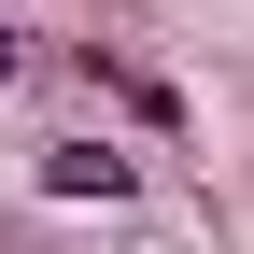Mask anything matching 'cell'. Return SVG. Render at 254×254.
I'll return each instance as SVG.
<instances>
[{
  "label": "cell",
  "mask_w": 254,
  "mask_h": 254,
  "mask_svg": "<svg viewBox=\"0 0 254 254\" xmlns=\"http://www.w3.org/2000/svg\"><path fill=\"white\" fill-rule=\"evenodd\" d=\"M0 85H14V14H0Z\"/></svg>",
  "instance_id": "7a4b0ae2"
},
{
  "label": "cell",
  "mask_w": 254,
  "mask_h": 254,
  "mask_svg": "<svg viewBox=\"0 0 254 254\" xmlns=\"http://www.w3.org/2000/svg\"><path fill=\"white\" fill-rule=\"evenodd\" d=\"M43 184H57V198H113L127 155H113V141H57V155H43Z\"/></svg>",
  "instance_id": "6da1fadb"
}]
</instances>
